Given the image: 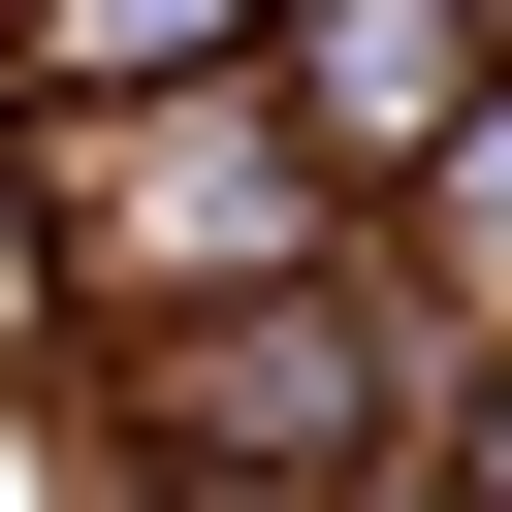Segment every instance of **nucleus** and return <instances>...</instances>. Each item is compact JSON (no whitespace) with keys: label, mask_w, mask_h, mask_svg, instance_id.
Masks as SVG:
<instances>
[{"label":"nucleus","mask_w":512,"mask_h":512,"mask_svg":"<svg viewBox=\"0 0 512 512\" xmlns=\"http://www.w3.org/2000/svg\"><path fill=\"white\" fill-rule=\"evenodd\" d=\"M192 32H224V0H64V96H96V64H192Z\"/></svg>","instance_id":"1"}]
</instances>
